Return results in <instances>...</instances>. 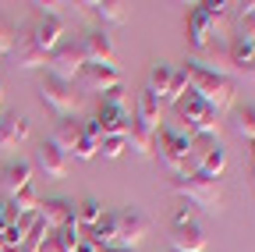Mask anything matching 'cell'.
<instances>
[{"mask_svg":"<svg viewBox=\"0 0 255 252\" xmlns=\"http://www.w3.org/2000/svg\"><path fill=\"white\" fill-rule=\"evenodd\" d=\"M170 192L181 196V199H188L191 206H199L202 213H220V206H223V188H220V181H213V178H206V174H199V171H188V174L174 178V181H170Z\"/></svg>","mask_w":255,"mask_h":252,"instance_id":"cell-1","label":"cell"},{"mask_svg":"<svg viewBox=\"0 0 255 252\" xmlns=\"http://www.w3.org/2000/svg\"><path fill=\"white\" fill-rule=\"evenodd\" d=\"M188 92H195L199 100H206L216 114L231 110L234 107V78H223V75H209V71H199V68H188Z\"/></svg>","mask_w":255,"mask_h":252,"instance_id":"cell-2","label":"cell"},{"mask_svg":"<svg viewBox=\"0 0 255 252\" xmlns=\"http://www.w3.org/2000/svg\"><path fill=\"white\" fill-rule=\"evenodd\" d=\"M188 146H191V132H177V128H159L156 132V146H152V156H159L174 178L188 174Z\"/></svg>","mask_w":255,"mask_h":252,"instance_id":"cell-3","label":"cell"},{"mask_svg":"<svg viewBox=\"0 0 255 252\" xmlns=\"http://www.w3.org/2000/svg\"><path fill=\"white\" fill-rule=\"evenodd\" d=\"M177 114H181V121L188 124L191 135L220 139V114H216L206 100H199L195 92H184V96L177 100Z\"/></svg>","mask_w":255,"mask_h":252,"instance_id":"cell-4","label":"cell"},{"mask_svg":"<svg viewBox=\"0 0 255 252\" xmlns=\"http://www.w3.org/2000/svg\"><path fill=\"white\" fill-rule=\"evenodd\" d=\"M85 64H89V60H85V53H82V43H60V46L50 53V60H46V75L75 85L78 75L85 71Z\"/></svg>","mask_w":255,"mask_h":252,"instance_id":"cell-5","label":"cell"},{"mask_svg":"<svg viewBox=\"0 0 255 252\" xmlns=\"http://www.w3.org/2000/svg\"><path fill=\"white\" fill-rule=\"evenodd\" d=\"M39 100H43L46 110H53V114L64 117V121L78 110V92H75V85L60 82V78H53V75H46V78L39 82Z\"/></svg>","mask_w":255,"mask_h":252,"instance_id":"cell-6","label":"cell"},{"mask_svg":"<svg viewBox=\"0 0 255 252\" xmlns=\"http://www.w3.org/2000/svg\"><path fill=\"white\" fill-rule=\"evenodd\" d=\"M149 235V220L138 213V210H121L117 213V245L121 249H138Z\"/></svg>","mask_w":255,"mask_h":252,"instance_id":"cell-7","label":"cell"},{"mask_svg":"<svg viewBox=\"0 0 255 252\" xmlns=\"http://www.w3.org/2000/svg\"><path fill=\"white\" fill-rule=\"evenodd\" d=\"M78 85L85 92H100V96H103V92L121 85V71L114 64H85V71L78 75Z\"/></svg>","mask_w":255,"mask_h":252,"instance_id":"cell-8","label":"cell"},{"mask_svg":"<svg viewBox=\"0 0 255 252\" xmlns=\"http://www.w3.org/2000/svg\"><path fill=\"white\" fill-rule=\"evenodd\" d=\"M25 39L50 57V53L64 43V21H60V18H43V21H36V28H32Z\"/></svg>","mask_w":255,"mask_h":252,"instance_id":"cell-9","label":"cell"},{"mask_svg":"<svg viewBox=\"0 0 255 252\" xmlns=\"http://www.w3.org/2000/svg\"><path fill=\"white\" fill-rule=\"evenodd\" d=\"M82 53L89 64H114V39L103 28H92V32L82 36Z\"/></svg>","mask_w":255,"mask_h":252,"instance_id":"cell-10","label":"cell"},{"mask_svg":"<svg viewBox=\"0 0 255 252\" xmlns=\"http://www.w3.org/2000/svg\"><path fill=\"white\" fill-rule=\"evenodd\" d=\"M220 32H223V25L209 21L199 7L188 14V39H191V46H195V50H206L209 43H216V39H220Z\"/></svg>","mask_w":255,"mask_h":252,"instance_id":"cell-11","label":"cell"},{"mask_svg":"<svg viewBox=\"0 0 255 252\" xmlns=\"http://www.w3.org/2000/svg\"><path fill=\"white\" fill-rule=\"evenodd\" d=\"M28 185H32V164L14 160V164H7V167H4V174H0V196L11 203L18 192H25Z\"/></svg>","mask_w":255,"mask_h":252,"instance_id":"cell-12","label":"cell"},{"mask_svg":"<svg viewBox=\"0 0 255 252\" xmlns=\"http://www.w3.org/2000/svg\"><path fill=\"white\" fill-rule=\"evenodd\" d=\"M39 220L46 224L50 235H57L64 224L78 220L75 217V203H68V199H46V203H39Z\"/></svg>","mask_w":255,"mask_h":252,"instance_id":"cell-13","label":"cell"},{"mask_svg":"<svg viewBox=\"0 0 255 252\" xmlns=\"http://www.w3.org/2000/svg\"><path fill=\"white\" fill-rule=\"evenodd\" d=\"M85 7L96 14V21L103 25V32L107 28H117V25H128V18H131L124 0H96V4H85Z\"/></svg>","mask_w":255,"mask_h":252,"instance_id":"cell-14","label":"cell"},{"mask_svg":"<svg viewBox=\"0 0 255 252\" xmlns=\"http://www.w3.org/2000/svg\"><path fill=\"white\" fill-rule=\"evenodd\" d=\"M36 167H39L50 181H60L64 174H68V156H64V153H60V149L46 139V142L36 149Z\"/></svg>","mask_w":255,"mask_h":252,"instance_id":"cell-15","label":"cell"},{"mask_svg":"<svg viewBox=\"0 0 255 252\" xmlns=\"http://www.w3.org/2000/svg\"><path fill=\"white\" fill-rule=\"evenodd\" d=\"M28 139V117L21 114H7L0 117V153H11Z\"/></svg>","mask_w":255,"mask_h":252,"instance_id":"cell-16","label":"cell"},{"mask_svg":"<svg viewBox=\"0 0 255 252\" xmlns=\"http://www.w3.org/2000/svg\"><path fill=\"white\" fill-rule=\"evenodd\" d=\"M209 238L199 224H188V228H174L170 231V252H206Z\"/></svg>","mask_w":255,"mask_h":252,"instance_id":"cell-17","label":"cell"},{"mask_svg":"<svg viewBox=\"0 0 255 252\" xmlns=\"http://www.w3.org/2000/svg\"><path fill=\"white\" fill-rule=\"evenodd\" d=\"M159 121H163V117H159V100L152 96V92H138V100H135V124H142V128L145 132H159V128H163V124H159Z\"/></svg>","mask_w":255,"mask_h":252,"instance_id":"cell-18","label":"cell"},{"mask_svg":"<svg viewBox=\"0 0 255 252\" xmlns=\"http://www.w3.org/2000/svg\"><path fill=\"white\" fill-rule=\"evenodd\" d=\"M96 121H100L103 135H128L131 132V110H114L107 103H100V110H96Z\"/></svg>","mask_w":255,"mask_h":252,"instance_id":"cell-19","label":"cell"},{"mask_svg":"<svg viewBox=\"0 0 255 252\" xmlns=\"http://www.w3.org/2000/svg\"><path fill=\"white\" fill-rule=\"evenodd\" d=\"M32 220H36V217H14L11 224L0 231V252H21L25 235H28V228H32Z\"/></svg>","mask_w":255,"mask_h":252,"instance_id":"cell-20","label":"cell"},{"mask_svg":"<svg viewBox=\"0 0 255 252\" xmlns=\"http://www.w3.org/2000/svg\"><path fill=\"white\" fill-rule=\"evenodd\" d=\"M195 171L206 174V178H213V181H220V174L227 171V149H223V142H213V146L206 149V156L199 160Z\"/></svg>","mask_w":255,"mask_h":252,"instance_id":"cell-21","label":"cell"},{"mask_svg":"<svg viewBox=\"0 0 255 252\" xmlns=\"http://www.w3.org/2000/svg\"><path fill=\"white\" fill-rule=\"evenodd\" d=\"M152 146H156V135L131 121V132H128V149H131L138 160H152Z\"/></svg>","mask_w":255,"mask_h":252,"instance_id":"cell-22","label":"cell"},{"mask_svg":"<svg viewBox=\"0 0 255 252\" xmlns=\"http://www.w3.org/2000/svg\"><path fill=\"white\" fill-rule=\"evenodd\" d=\"M78 135H82V128H78V124L68 117V121H60V124H57V132L50 135V142H53V146H57L64 156H71V153H75V142H78Z\"/></svg>","mask_w":255,"mask_h":252,"instance_id":"cell-23","label":"cell"},{"mask_svg":"<svg viewBox=\"0 0 255 252\" xmlns=\"http://www.w3.org/2000/svg\"><path fill=\"white\" fill-rule=\"evenodd\" d=\"M170 64H152V71H149V85H145V92H152L156 100H163L167 103V92H170Z\"/></svg>","mask_w":255,"mask_h":252,"instance_id":"cell-24","label":"cell"},{"mask_svg":"<svg viewBox=\"0 0 255 252\" xmlns=\"http://www.w3.org/2000/svg\"><path fill=\"white\" fill-rule=\"evenodd\" d=\"M103 213H107V210H103V203L96 199V196H85V199L75 206V217H78V224H85L89 231H92V228L103 220Z\"/></svg>","mask_w":255,"mask_h":252,"instance_id":"cell-25","label":"cell"},{"mask_svg":"<svg viewBox=\"0 0 255 252\" xmlns=\"http://www.w3.org/2000/svg\"><path fill=\"white\" fill-rule=\"evenodd\" d=\"M50 238H53V249H57V252H75L85 235H82V224H78V220H71V224H64V228H60L57 235H50Z\"/></svg>","mask_w":255,"mask_h":252,"instance_id":"cell-26","label":"cell"},{"mask_svg":"<svg viewBox=\"0 0 255 252\" xmlns=\"http://www.w3.org/2000/svg\"><path fill=\"white\" fill-rule=\"evenodd\" d=\"M100 249H107V245H117V213H103V220L92 228V235H89Z\"/></svg>","mask_w":255,"mask_h":252,"instance_id":"cell-27","label":"cell"},{"mask_svg":"<svg viewBox=\"0 0 255 252\" xmlns=\"http://www.w3.org/2000/svg\"><path fill=\"white\" fill-rule=\"evenodd\" d=\"M234 132L248 142H255V107L245 103V107H234Z\"/></svg>","mask_w":255,"mask_h":252,"instance_id":"cell-28","label":"cell"},{"mask_svg":"<svg viewBox=\"0 0 255 252\" xmlns=\"http://www.w3.org/2000/svg\"><path fill=\"white\" fill-rule=\"evenodd\" d=\"M11 213L14 217H36L39 213V196H36V188H32V185L11 199Z\"/></svg>","mask_w":255,"mask_h":252,"instance_id":"cell-29","label":"cell"},{"mask_svg":"<svg viewBox=\"0 0 255 252\" xmlns=\"http://www.w3.org/2000/svg\"><path fill=\"white\" fill-rule=\"evenodd\" d=\"M46 60H50V57H46L43 50H36V46H32L28 39L18 46V64H21V68H28V71H36V68H46Z\"/></svg>","mask_w":255,"mask_h":252,"instance_id":"cell-30","label":"cell"},{"mask_svg":"<svg viewBox=\"0 0 255 252\" xmlns=\"http://www.w3.org/2000/svg\"><path fill=\"white\" fill-rule=\"evenodd\" d=\"M124 149H128V135H103V139H100V153L107 156V160L124 156Z\"/></svg>","mask_w":255,"mask_h":252,"instance_id":"cell-31","label":"cell"},{"mask_svg":"<svg viewBox=\"0 0 255 252\" xmlns=\"http://www.w3.org/2000/svg\"><path fill=\"white\" fill-rule=\"evenodd\" d=\"M184 92H188V71H184V68H174V71H170V92H167V103H177Z\"/></svg>","mask_w":255,"mask_h":252,"instance_id":"cell-32","label":"cell"},{"mask_svg":"<svg viewBox=\"0 0 255 252\" xmlns=\"http://www.w3.org/2000/svg\"><path fill=\"white\" fill-rule=\"evenodd\" d=\"M227 0H202V4H199V11L209 18V21H216V25H223V18H227Z\"/></svg>","mask_w":255,"mask_h":252,"instance_id":"cell-33","label":"cell"},{"mask_svg":"<svg viewBox=\"0 0 255 252\" xmlns=\"http://www.w3.org/2000/svg\"><path fill=\"white\" fill-rule=\"evenodd\" d=\"M71 156H78V160H96V156H100V142L89 139V135H78V142H75V153H71Z\"/></svg>","mask_w":255,"mask_h":252,"instance_id":"cell-34","label":"cell"},{"mask_svg":"<svg viewBox=\"0 0 255 252\" xmlns=\"http://www.w3.org/2000/svg\"><path fill=\"white\" fill-rule=\"evenodd\" d=\"M103 103H107V107H114V110H131V96L124 92V85H117V89L103 92Z\"/></svg>","mask_w":255,"mask_h":252,"instance_id":"cell-35","label":"cell"},{"mask_svg":"<svg viewBox=\"0 0 255 252\" xmlns=\"http://www.w3.org/2000/svg\"><path fill=\"white\" fill-rule=\"evenodd\" d=\"M238 39L255 43V14H241V21H238Z\"/></svg>","mask_w":255,"mask_h":252,"instance_id":"cell-36","label":"cell"},{"mask_svg":"<svg viewBox=\"0 0 255 252\" xmlns=\"http://www.w3.org/2000/svg\"><path fill=\"white\" fill-rule=\"evenodd\" d=\"M82 135H89V139H96V142H100V139H103V128H100V121H96V117H89V121L82 124Z\"/></svg>","mask_w":255,"mask_h":252,"instance_id":"cell-37","label":"cell"},{"mask_svg":"<svg viewBox=\"0 0 255 252\" xmlns=\"http://www.w3.org/2000/svg\"><path fill=\"white\" fill-rule=\"evenodd\" d=\"M11 220H14V213H11V203H7V199H0V231H4V228L11 224Z\"/></svg>","mask_w":255,"mask_h":252,"instance_id":"cell-38","label":"cell"},{"mask_svg":"<svg viewBox=\"0 0 255 252\" xmlns=\"http://www.w3.org/2000/svg\"><path fill=\"white\" fill-rule=\"evenodd\" d=\"M188 224H195L191 210H177V217H174V228H188Z\"/></svg>","mask_w":255,"mask_h":252,"instance_id":"cell-39","label":"cell"},{"mask_svg":"<svg viewBox=\"0 0 255 252\" xmlns=\"http://www.w3.org/2000/svg\"><path fill=\"white\" fill-rule=\"evenodd\" d=\"M7 50H11V32H7L4 25H0V57H4Z\"/></svg>","mask_w":255,"mask_h":252,"instance_id":"cell-40","label":"cell"},{"mask_svg":"<svg viewBox=\"0 0 255 252\" xmlns=\"http://www.w3.org/2000/svg\"><path fill=\"white\" fill-rule=\"evenodd\" d=\"M75 252H100V245H96V242H92V238H82V242H78V249H75Z\"/></svg>","mask_w":255,"mask_h":252,"instance_id":"cell-41","label":"cell"},{"mask_svg":"<svg viewBox=\"0 0 255 252\" xmlns=\"http://www.w3.org/2000/svg\"><path fill=\"white\" fill-rule=\"evenodd\" d=\"M238 75H241V78H245V82H252V85H255V64H248V68H241V71H238Z\"/></svg>","mask_w":255,"mask_h":252,"instance_id":"cell-42","label":"cell"},{"mask_svg":"<svg viewBox=\"0 0 255 252\" xmlns=\"http://www.w3.org/2000/svg\"><path fill=\"white\" fill-rule=\"evenodd\" d=\"M100 252H131V249H121V245H107V249H100Z\"/></svg>","mask_w":255,"mask_h":252,"instance_id":"cell-43","label":"cell"},{"mask_svg":"<svg viewBox=\"0 0 255 252\" xmlns=\"http://www.w3.org/2000/svg\"><path fill=\"white\" fill-rule=\"evenodd\" d=\"M252 167H255V142H252Z\"/></svg>","mask_w":255,"mask_h":252,"instance_id":"cell-44","label":"cell"},{"mask_svg":"<svg viewBox=\"0 0 255 252\" xmlns=\"http://www.w3.org/2000/svg\"><path fill=\"white\" fill-rule=\"evenodd\" d=\"M0 107H4V85H0Z\"/></svg>","mask_w":255,"mask_h":252,"instance_id":"cell-45","label":"cell"}]
</instances>
